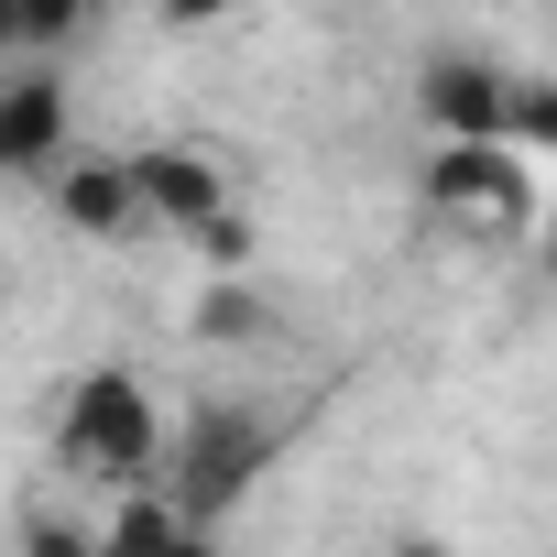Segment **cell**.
<instances>
[{"label": "cell", "instance_id": "obj_1", "mask_svg": "<svg viewBox=\"0 0 557 557\" xmlns=\"http://www.w3.org/2000/svg\"><path fill=\"white\" fill-rule=\"evenodd\" d=\"M164 437H175V426H164L153 383L121 372V361L77 372L66 405H55V459H66L77 481H110V492H153V481H164Z\"/></svg>", "mask_w": 557, "mask_h": 557}, {"label": "cell", "instance_id": "obj_2", "mask_svg": "<svg viewBox=\"0 0 557 557\" xmlns=\"http://www.w3.org/2000/svg\"><path fill=\"white\" fill-rule=\"evenodd\" d=\"M273 448H285V416H262V405H197V416L164 437V481H153V492L208 535V524L273 470Z\"/></svg>", "mask_w": 557, "mask_h": 557}, {"label": "cell", "instance_id": "obj_3", "mask_svg": "<svg viewBox=\"0 0 557 557\" xmlns=\"http://www.w3.org/2000/svg\"><path fill=\"white\" fill-rule=\"evenodd\" d=\"M416 197H426V219H448L459 240H513V230L535 219V164H524L513 143H426Z\"/></svg>", "mask_w": 557, "mask_h": 557}, {"label": "cell", "instance_id": "obj_4", "mask_svg": "<svg viewBox=\"0 0 557 557\" xmlns=\"http://www.w3.org/2000/svg\"><path fill=\"white\" fill-rule=\"evenodd\" d=\"M513 66L503 55H426L416 66V110L437 143H513Z\"/></svg>", "mask_w": 557, "mask_h": 557}, {"label": "cell", "instance_id": "obj_5", "mask_svg": "<svg viewBox=\"0 0 557 557\" xmlns=\"http://www.w3.org/2000/svg\"><path fill=\"white\" fill-rule=\"evenodd\" d=\"M121 164H132V208H143L153 230H186V240H197L219 208H240V197H230V164H219L208 143H143V153H121Z\"/></svg>", "mask_w": 557, "mask_h": 557}, {"label": "cell", "instance_id": "obj_6", "mask_svg": "<svg viewBox=\"0 0 557 557\" xmlns=\"http://www.w3.org/2000/svg\"><path fill=\"white\" fill-rule=\"evenodd\" d=\"M66 153H77L66 77L55 66H12V77H0V175H55Z\"/></svg>", "mask_w": 557, "mask_h": 557}, {"label": "cell", "instance_id": "obj_7", "mask_svg": "<svg viewBox=\"0 0 557 557\" xmlns=\"http://www.w3.org/2000/svg\"><path fill=\"white\" fill-rule=\"evenodd\" d=\"M45 197H55V219H66L77 240H121V230H143V208H132V164L99 153V143H77V153L45 175Z\"/></svg>", "mask_w": 557, "mask_h": 557}, {"label": "cell", "instance_id": "obj_8", "mask_svg": "<svg viewBox=\"0 0 557 557\" xmlns=\"http://www.w3.org/2000/svg\"><path fill=\"white\" fill-rule=\"evenodd\" d=\"M175 546H197V524H186L164 492H121V503H110V535H99V557H175Z\"/></svg>", "mask_w": 557, "mask_h": 557}, {"label": "cell", "instance_id": "obj_9", "mask_svg": "<svg viewBox=\"0 0 557 557\" xmlns=\"http://www.w3.org/2000/svg\"><path fill=\"white\" fill-rule=\"evenodd\" d=\"M88 12H0V55H45V45H77Z\"/></svg>", "mask_w": 557, "mask_h": 557}, {"label": "cell", "instance_id": "obj_10", "mask_svg": "<svg viewBox=\"0 0 557 557\" xmlns=\"http://www.w3.org/2000/svg\"><path fill=\"white\" fill-rule=\"evenodd\" d=\"M197 251H208L219 273H240V262H251V208H219V219L197 230Z\"/></svg>", "mask_w": 557, "mask_h": 557}, {"label": "cell", "instance_id": "obj_11", "mask_svg": "<svg viewBox=\"0 0 557 557\" xmlns=\"http://www.w3.org/2000/svg\"><path fill=\"white\" fill-rule=\"evenodd\" d=\"M383 557H448V546H437V535H394Z\"/></svg>", "mask_w": 557, "mask_h": 557}, {"label": "cell", "instance_id": "obj_12", "mask_svg": "<svg viewBox=\"0 0 557 557\" xmlns=\"http://www.w3.org/2000/svg\"><path fill=\"white\" fill-rule=\"evenodd\" d=\"M175 557H219V535H197V546H175Z\"/></svg>", "mask_w": 557, "mask_h": 557}, {"label": "cell", "instance_id": "obj_13", "mask_svg": "<svg viewBox=\"0 0 557 557\" xmlns=\"http://www.w3.org/2000/svg\"><path fill=\"white\" fill-rule=\"evenodd\" d=\"M546 285H557V230H546Z\"/></svg>", "mask_w": 557, "mask_h": 557}, {"label": "cell", "instance_id": "obj_14", "mask_svg": "<svg viewBox=\"0 0 557 557\" xmlns=\"http://www.w3.org/2000/svg\"><path fill=\"white\" fill-rule=\"evenodd\" d=\"M88 557H99V546H88Z\"/></svg>", "mask_w": 557, "mask_h": 557}]
</instances>
